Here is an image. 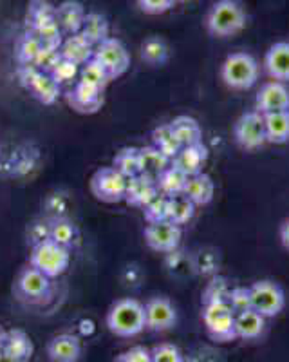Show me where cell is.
<instances>
[{
	"label": "cell",
	"instance_id": "1",
	"mask_svg": "<svg viewBox=\"0 0 289 362\" xmlns=\"http://www.w3.org/2000/svg\"><path fill=\"white\" fill-rule=\"evenodd\" d=\"M248 24L246 9L239 0H217L204 18V28L211 37L228 38L240 33Z\"/></svg>",
	"mask_w": 289,
	"mask_h": 362
},
{
	"label": "cell",
	"instance_id": "2",
	"mask_svg": "<svg viewBox=\"0 0 289 362\" xmlns=\"http://www.w3.org/2000/svg\"><path fill=\"white\" fill-rule=\"evenodd\" d=\"M105 322H107L111 334L118 335V337H136L147 328L144 305H141L140 300L130 299V297L116 300L109 308Z\"/></svg>",
	"mask_w": 289,
	"mask_h": 362
},
{
	"label": "cell",
	"instance_id": "3",
	"mask_svg": "<svg viewBox=\"0 0 289 362\" xmlns=\"http://www.w3.org/2000/svg\"><path fill=\"white\" fill-rule=\"evenodd\" d=\"M221 78L230 89L246 90L259 80V64L250 53H231L221 66Z\"/></svg>",
	"mask_w": 289,
	"mask_h": 362
},
{
	"label": "cell",
	"instance_id": "4",
	"mask_svg": "<svg viewBox=\"0 0 289 362\" xmlns=\"http://www.w3.org/2000/svg\"><path fill=\"white\" fill-rule=\"evenodd\" d=\"M70 254L67 247L54 243L53 239H42L31 252V267L46 274L47 277L62 276L69 268Z\"/></svg>",
	"mask_w": 289,
	"mask_h": 362
},
{
	"label": "cell",
	"instance_id": "5",
	"mask_svg": "<svg viewBox=\"0 0 289 362\" xmlns=\"http://www.w3.org/2000/svg\"><path fill=\"white\" fill-rule=\"evenodd\" d=\"M202 321L211 339L219 342H228L237 339L235 335V312L231 310L226 300L204 305Z\"/></svg>",
	"mask_w": 289,
	"mask_h": 362
},
{
	"label": "cell",
	"instance_id": "6",
	"mask_svg": "<svg viewBox=\"0 0 289 362\" xmlns=\"http://www.w3.org/2000/svg\"><path fill=\"white\" fill-rule=\"evenodd\" d=\"M250 297H252V308L266 319L278 315L285 306L284 290L275 281L262 279L253 283L250 286Z\"/></svg>",
	"mask_w": 289,
	"mask_h": 362
},
{
	"label": "cell",
	"instance_id": "7",
	"mask_svg": "<svg viewBox=\"0 0 289 362\" xmlns=\"http://www.w3.org/2000/svg\"><path fill=\"white\" fill-rule=\"evenodd\" d=\"M91 192L104 203H120L127 192V177L114 167H102L91 177Z\"/></svg>",
	"mask_w": 289,
	"mask_h": 362
},
{
	"label": "cell",
	"instance_id": "8",
	"mask_svg": "<svg viewBox=\"0 0 289 362\" xmlns=\"http://www.w3.org/2000/svg\"><path fill=\"white\" fill-rule=\"evenodd\" d=\"M92 58L102 64L111 80L120 78L121 74L127 73L128 67H130V54H128L127 47L118 38L112 37L96 45Z\"/></svg>",
	"mask_w": 289,
	"mask_h": 362
},
{
	"label": "cell",
	"instance_id": "9",
	"mask_svg": "<svg viewBox=\"0 0 289 362\" xmlns=\"http://www.w3.org/2000/svg\"><path fill=\"white\" fill-rule=\"evenodd\" d=\"M15 290L22 300L31 305H40L51 296V281L35 267L22 268L15 283Z\"/></svg>",
	"mask_w": 289,
	"mask_h": 362
},
{
	"label": "cell",
	"instance_id": "10",
	"mask_svg": "<svg viewBox=\"0 0 289 362\" xmlns=\"http://www.w3.org/2000/svg\"><path fill=\"white\" fill-rule=\"evenodd\" d=\"M233 134H235L237 144L242 148H246V151L260 148L264 144H268V138H266L264 115L259 111L244 112V115L237 119L235 127H233Z\"/></svg>",
	"mask_w": 289,
	"mask_h": 362
},
{
	"label": "cell",
	"instance_id": "11",
	"mask_svg": "<svg viewBox=\"0 0 289 362\" xmlns=\"http://www.w3.org/2000/svg\"><path fill=\"white\" fill-rule=\"evenodd\" d=\"M181 226L168 219L159 223H147L144 226V243L156 252L176 250L181 243Z\"/></svg>",
	"mask_w": 289,
	"mask_h": 362
},
{
	"label": "cell",
	"instance_id": "12",
	"mask_svg": "<svg viewBox=\"0 0 289 362\" xmlns=\"http://www.w3.org/2000/svg\"><path fill=\"white\" fill-rule=\"evenodd\" d=\"M144 321L152 332H166L178 322V312L166 297H152L144 305Z\"/></svg>",
	"mask_w": 289,
	"mask_h": 362
},
{
	"label": "cell",
	"instance_id": "13",
	"mask_svg": "<svg viewBox=\"0 0 289 362\" xmlns=\"http://www.w3.org/2000/svg\"><path fill=\"white\" fill-rule=\"evenodd\" d=\"M67 103L78 115H94L104 107V90L78 82L67 93Z\"/></svg>",
	"mask_w": 289,
	"mask_h": 362
},
{
	"label": "cell",
	"instance_id": "14",
	"mask_svg": "<svg viewBox=\"0 0 289 362\" xmlns=\"http://www.w3.org/2000/svg\"><path fill=\"white\" fill-rule=\"evenodd\" d=\"M257 111L262 115L278 111H289V89L282 82H268L257 93L255 98Z\"/></svg>",
	"mask_w": 289,
	"mask_h": 362
},
{
	"label": "cell",
	"instance_id": "15",
	"mask_svg": "<svg viewBox=\"0 0 289 362\" xmlns=\"http://www.w3.org/2000/svg\"><path fill=\"white\" fill-rule=\"evenodd\" d=\"M159 194L156 180L144 176V174H137L134 177L127 180V192H125V202L128 205L137 206V209H144L154 198Z\"/></svg>",
	"mask_w": 289,
	"mask_h": 362
},
{
	"label": "cell",
	"instance_id": "16",
	"mask_svg": "<svg viewBox=\"0 0 289 362\" xmlns=\"http://www.w3.org/2000/svg\"><path fill=\"white\" fill-rule=\"evenodd\" d=\"M51 362H78L82 358V342L73 334H60L47 344Z\"/></svg>",
	"mask_w": 289,
	"mask_h": 362
},
{
	"label": "cell",
	"instance_id": "17",
	"mask_svg": "<svg viewBox=\"0 0 289 362\" xmlns=\"http://www.w3.org/2000/svg\"><path fill=\"white\" fill-rule=\"evenodd\" d=\"M35 351V346L31 337L25 334L24 329H9L6 335L4 350H2V357L9 362H24L31 358Z\"/></svg>",
	"mask_w": 289,
	"mask_h": 362
},
{
	"label": "cell",
	"instance_id": "18",
	"mask_svg": "<svg viewBox=\"0 0 289 362\" xmlns=\"http://www.w3.org/2000/svg\"><path fill=\"white\" fill-rule=\"evenodd\" d=\"M264 66L273 80L289 82V42L273 44L266 53Z\"/></svg>",
	"mask_w": 289,
	"mask_h": 362
},
{
	"label": "cell",
	"instance_id": "19",
	"mask_svg": "<svg viewBox=\"0 0 289 362\" xmlns=\"http://www.w3.org/2000/svg\"><path fill=\"white\" fill-rule=\"evenodd\" d=\"M208 160V148L207 145L195 144V145H186L179 151V154L172 160V163L181 169L186 176H195V174L202 173V167Z\"/></svg>",
	"mask_w": 289,
	"mask_h": 362
},
{
	"label": "cell",
	"instance_id": "20",
	"mask_svg": "<svg viewBox=\"0 0 289 362\" xmlns=\"http://www.w3.org/2000/svg\"><path fill=\"white\" fill-rule=\"evenodd\" d=\"M183 194H185L186 198L190 199L195 206L208 205V203L214 199L215 183L208 174L199 173L195 174V176H188Z\"/></svg>",
	"mask_w": 289,
	"mask_h": 362
},
{
	"label": "cell",
	"instance_id": "21",
	"mask_svg": "<svg viewBox=\"0 0 289 362\" xmlns=\"http://www.w3.org/2000/svg\"><path fill=\"white\" fill-rule=\"evenodd\" d=\"M85 9L76 0H66L60 6H56V22L62 31L69 35L80 33L83 21H85Z\"/></svg>",
	"mask_w": 289,
	"mask_h": 362
},
{
	"label": "cell",
	"instance_id": "22",
	"mask_svg": "<svg viewBox=\"0 0 289 362\" xmlns=\"http://www.w3.org/2000/svg\"><path fill=\"white\" fill-rule=\"evenodd\" d=\"M60 54L66 60H70V62L78 64L82 67L83 64H87L94 57V47L85 40V37L82 33H75L69 35L62 42V45H60Z\"/></svg>",
	"mask_w": 289,
	"mask_h": 362
},
{
	"label": "cell",
	"instance_id": "23",
	"mask_svg": "<svg viewBox=\"0 0 289 362\" xmlns=\"http://www.w3.org/2000/svg\"><path fill=\"white\" fill-rule=\"evenodd\" d=\"M266 329V317L260 315L255 310H246V312L235 313V335L239 339H252L260 337Z\"/></svg>",
	"mask_w": 289,
	"mask_h": 362
},
{
	"label": "cell",
	"instance_id": "24",
	"mask_svg": "<svg viewBox=\"0 0 289 362\" xmlns=\"http://www.w3.org/2000/svg\"><path fill=\"white\" fill-rule=\"evenodd\" d=\"M170 165H172V160H168L165 154L159 153L154 145L140 148V169L141 174H144V176L157 180L168 169Z\"/></svg>",
	"mask_w": 289,
	"mask_h": 362
},
{
	"label": "cell",
	"instance_id": "25",
	"mask_svg": "<svg viewBox=\"0 0 289 362\" xmlns=\"http://www.w3.org/2000/svg\"><path fill=\"white\" fill-rule=\"evenodd\" d=\"M25 87L33 93L35 98H38L46 105H53L58 100V96H60V86L54 82V78L49 73H42V71H38L33 76V80Z\"/></svg>",
	"mask_w": 289,
	"mask_h": 362
},
{
	"label": "cell",
	"instance_id": "26",
	"mask_svg": "<svg viewBox=\"0 0 289 362\" xmlns=\"http://www.w3.org/2000/svg\"><path fill=\"white\" fill-rule=\"evenodd\" d=\"M266 138L268 144L282 145L289 141V111H278L264 115Z\"/></svg>",
	"mask_w": 289,
	"mask_h": 362
},
{
	"label": "cell",
	"instance_id": "27",
	"mask_svg": "<svg viewBox=\"0 0 289 362\" xmlns=\"http://www.w3.org/2000/svg\"><path fill=\"white\" fill-rule=\"evenodd\" d=\"M173 134L179 140L183 147L186 145H195L202 141V131L197 119L190 118V116H178L170 122Z\"/></svg>",
	"mask_w": 289,
	"mask_h": 362
},
{
	"label": "cell",
	"instance_id": "28",
	"mask_svg": "<svg viewBox=\"0 0 289 362\" xmlns=\"http://www.w3.org/2000/svg\"><path fill=\"white\" fill-rule=\"evenodd\" d=\"M109 31H111L109 21L104 15H99V13H87L82 29H80V33L85 37V40L89 42L92 47H96L98 44L107 40Z\"/></svg>",
	"mask_w": 289,
	"mask_h": 362
},
{
	"label": "cell",
	"instance_id": "29",
	"mask_svg": "<svg viewBox=\"0 0 289 362\" xmlns=\"http://www.w3.org/2000/svg\"><path fill=\"white\" fill-rule=\"evenodd\" d=\"M152 145L159 151V153L165 154L168 160H173V158L179 154V151L183 148V145L179 144V140L176 138V134H173L170 124L159 125V127L154 129Z\"/></svg>",
	"mask_w": 289,
	"mask_h": 362
},
{
	"label": "cell",
	"instance_id": "30",
	"mask_svg": "<svg viewBox=\"0 0 289 362\" xmlns=\"http://www.w3.org/2000/svg\"><path fill=\"white\" fill-rule=\"evenodd\" d=\"M186 176L181 169H178L176 165H170L168 169L161 174V176L157 177L156 183H157V189H159V194L163 196H176V194H183L186 185Z\"/></svg>",
	"mask_w": 289,
	"mask_h": 362
},
{
	"label": "cell",
	"instance_id": "31",
	"mask_svg": "<svg viewBox=\"0 0 289 362\" xmlns=\"http://www.w3.org/2000/svg\"><path fill=\"white\" fill-rule=\"evenodd\" d=\"M112 167L125 177H134L141 174L140 169V148L137 147H125L114 156Z\"/></svg>",
	"mask_w": 289,
	"mask_h": 362
},
{
	"label": "cell",
	"instance_id": "32",
	"mask_svg": "<svg viewBox=\"0 0 289 362\" xmlns=\"http://www.w3.org/2000/svg\"><path fill=\"white\" fill-rule=\"evenodd\" d=\"M195 205L186 198L185 194H176L168 198V221L176 225H185L194 218Z\"/></svg>",
	"mask_w": 289,
	"mask_h": 362
},
{
	"label": "cell",
	"instance_id": "33",
	"mask_svg": "<svg viewBox=\"0 0 289 362\" xmlns=\"http://www.w3.org/2000/svg\"><path fill=\"white\" fill-rule=\"evenodd\" d=\"M78 76H80L78 82L87 83V86L98 87V89H102V90H104L105 87H107V83L111 82L107 71L102 67V64L96 62L94 58H91L89 62L83 64V66L80 67Z\"/></svg>",
	"mask_w": 289,
	"mask_h": 362
},
{
	"label": "cell",
	"instance_id": "34",
	"mask_svg": "<svg viewBox=\"0 0 289 362\" xmlns=\"http://www.w3.org/2000/svg\"><path fill=\"white\" fill-rule=\"evenodd\" d=\"M141 57L147 64L150 66H159L165 64L168 58V45L163 38L159 37H150L143 42L141 45Z\"/></svg>",
	"mask_w": 289,
	"mask_h": 362
},
{
	"label": "cell",
	"instance_id": "35",
	"mask_svg": "<svg viewBox=\"0 0 289 362\" xmlns=\"http://www.w3.org/2000/svg\"><path fill=\"white\" fill-rule=\"evenodd\" d=\"M29 31H33L37 35V38L40 40L42 47H47V49H60V45H62V29L58 25L56 18L49 22H44V24L37 25V28L29 29Z\"/></svg>",
	"mask_w": 289,
	"mask_h": 362
},
{
	"label": "cell",
	"instance_id": "36",
	"mask_svg": "<svg viewBox=\"0 0 289 362\" xmlns=\"http://www.w3.org/2000/svg\"><path fill=\"white\" fill-rule=\"evenodd\" d=\"M56 18V8L51 4L49 0H31L27 8V24H31L33 29L37 25L44 24Z\"/></svg>",
	"mask_w": 289,
	"mask_h": 362
},
{
	"label": "cell",
	"instance_id": "37",
	"mask_svg": "<svg viewBox=\"0 0 289 362\" xmlns=\"http://www.w3.org/2000/svg\"><path fill=\"white\" fill-rule=\"evenodd\" d=\"M42 49L40 40L37 38V35L33 31H27L24 37L18 40L17 44V58L20 66H25V64H33L35 58L38 57Z\"/></svg>",
	"mask_w": 289,
	"mask_h": 362
},
{
	"label": "cell",
	"instance_id": "38",
	"mask_svg": "<svg viewBox=\"0 0 289 362\" xmlns=\"http://www.w3.org/2000/svg\"><path fill=\"white\" fill-rule=\"evenodd\" d=\"M143 216L147 223H159L168 219V196L157 194L156 198L143 209Z\"/></svg>",
	"mask_w": 289,
	"mask_h": 362
},
{
	"label": "cell",
	"instance_id": "39",
	"mask_svg": "<svg viewBox=\"0 0 289 362\" xmlns=\"http://www.w3.org/2000/svg\"><path fill=\"white\" fill-rule=\"evenodd\" d=\"M75 226L67 219H58L53 226H51L49 239H53L54 243L62 245V247H69L75 241Z\"/></svg>",
	"mask_w": 289,
	"mask_h": 362
},
{
	"label": "cell",
	"instance_id": "40",
	"mask_svg": "<svg viewBox=\"0 0 289 362\" xmlns=\"http://www.w3.org/2000/svg\"><path fill=\"white\" fill-rule=\"evenodd\" d=\"M230 284H228L226 279H221V277H217V279L210 281L207 286V290H204V305H210V303H223V300H226L228 303V296H230Z\"/></svg>",
	"mask_w": 289,
	"mask_h": 362
},
{
	"label": "cell",
	"instance_id": "41",
	"mask_svg": "<svg viewBox=\"0 0 289 362\" xmlns=\"http://www.w3.org/2000/svg\"><path fill=\"white\" fill-rule=\"evenodd\" d=\"M80 74V66L75 62H70V60H66V58H60V62L56 64L53 71H51V76L54 78V82L58 86H62V83L70 82V80H75L76 76Z\"/></svg>",
	"mask_w": 289,
	"mask_h": 362
},
{
	"label": "cell",
	"instance_id": "42",
	"mask_svg": "<svg viewBox=\"0 0 289 362\" xmlns=\"http://www.w3.org/2000/svg\"><path fill=\"white\" fill-rule=\"evenodd\" d=\"M228 305L231 306V310H233L235 313L252 310V297H250V288H244V286L231 288L230 296H228Z\"/></svg>",
	"mask_w": 289,
	"mask_h": 362
},
{
	"label": "cell",
	"instance_id": "43",
	"mask_svg": "<svg viewBox=\"0 0 289 362\" xmlns=\"http://www.w3.org/2000/svg\"><path fill=\"white\" fill-rule=\"evenodd\" d=\"M60 58H62L60 49H47V47H42L38 57L35 58L33 66L37 67L38 71H42V73L51 74V71H53L54 67H56V64L60 62Z\"/></svg>",
	"mask_w": 289,
	"mask_h": 362
},
{
	"label": "cell",
	"instance_id": "44",
	"mask_svg": "<svg viewBox=\"0 0 289 362\" xmlns=\"http://www.w3.org/2000/svg\"><path fill=\"white\" fill-rule=\"evenodd\" d=\"M152 362H185L178 346L163 342L152 350Z\"/></svg>",
	"mask_w": 289,
	"mask_h": 362
},
{
	"label": "cell",
	"instance_id": "45",
	"mask_svg": "<svg viewBox=\"0 0 289 362\" xmlns=\"http://www.w3.org/2000/svg\"><path fill=\"white\" fill-rule=\"evenodd\" d=\"M176 4V0H137V6L147 15H163L170 11Z\"/></svg>",
	"mask_w": 289,
	"mask_h": 362
},
{
	"label": "cell",
	"instance_id": "46",
	"mask_svg": "<svg viewBox=\"0 0 289 362\" xmlns=\"http://www.w3.org/2000/svg\"><path fill=\"white\" fill-rule=\"evenodd\" d=\"M116 362H152V351L147 350L144 346H134L118 355Z\"/></svg>",
	"mask_w": 289,
	"mask_h": 362
},
{
	"label": "cell",
	"instance_id": "47",
	"mask_svg": "<svg viewBox=\"0 0 289 362\" xmlns=\"http://www.w3.org/2000/svg\"><path fill=\"white\" fill-rule=\"evenodd\" d=\"M281 241L285 250H289V218L281 225Z\"/></svg>",
	"mask_w": 289,
	"mask_h": 362
},
{
	"label": "cell",
	"instance_id": "48",
	"mask_svg": "<svg viewBox=\"0 0 289 362\" xmlns=\"http://www.w3.org/2000/svg\"><path fill=\"white\" fill-rule=\"evenodd\" d=\"M6 335H8V332H6L4 328H2V325H0V354H2V350H4V342H6Z\"/></svg>",
	"mask_w": 289,
	"mask_h": 362
},
{
	"label": "cell",
	"instance_id": "49",
	"mask_svg": "<svg viewBox=\"0 0 289 362\" xmlns=\"http://www.w3.org/2000/svg\"><path fill=\"white\" fill-rule=\"evenodd\" d=\"M176 2H186V0H176Z\"/></svg>",
	"mask_w": 289,
	"mask_h": 362
},
{
	"label": "cell",
	"instance_id": "50",
	"mask_svg": "<svg viewBox=\"0 0 289 362\" xmlns=\"http://www.w3.org/2000/svg\"><path fill=\"white\" fill-rule=\"evenodd\" d=\"M24 362H29V361H24Z\"/></svg>",
	"mask_w": 289,
	"mask_h": 362
}]
</instances>
